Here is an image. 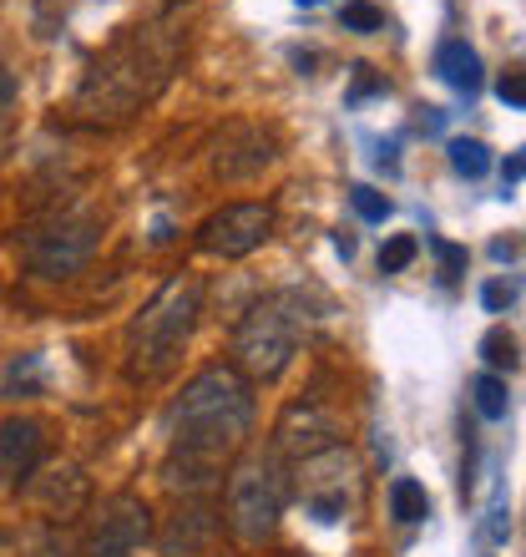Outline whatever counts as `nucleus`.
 Instances as JSON below:
<instances>
[{"label": "nucleus", "instance_id": "nucleus-1", "mask_svg": "<svg viewBox=\"0 0 526 557\" xmlns=\"http://www.w3.org/2000/svg\"><path fill=\"white\" fill-rule=\"evenodd\" d=\"M253 431V391L234 366L198 370L183 396L167 406V482L183 492H208Z\"/></svg>", "mask_w": 526, "mask_h": 557}, {"label": "nucleus", "instance_id": "nucleus-2", "mask_svg": "<svg viewBox=\"0 0 526 557\" xmlns=\"http://www.w3.org/2000/svg\"><path fill=\"white\" fill-rule=\"evenodd\" d=\"M188 30L173 15H158L147 26H132L127 36L107 46L102 57L87 66L76 87V117L82 122H127L137 107H147L167 82L173 66L183 61Z\"/></svg>", "mask_w": 526, "mask_h": 557}, {"label": "nucleus", "instance_id": "nucleus-3", "mask_svg": "<svg viewBox=\"0 0 526 557\" xmlns=\"http://www.w3.org/2000/svg\"><path fill=\"white\" fill-rule=\"evenodd\" d=\"M203 314V278L198 274H173L162 284L127 330V370L132 381H162L177 366V355L188 345L192 324Z\"/></svg>", "mask_w": 526, "mask_h": 557}, {"label": "nucleus", "instance_id": "nucleus-4", "mask_svg": "<svg viewBox=\"0 0 526 557\" xmlns=\"http://www.w3.org/2000/svg\"><path fill=\"white\" fill-rule=\"evenodd\" d=\"M309 309L299 294H268L238 320L234 330V370L243 381H278L299 355Z\"/></svg>", "mask_w": 526, "mask_h": 557}, {"label": "nucleus", "instance_id": "nucleus-5", "mask_svg": "<svg viewBox=\"0 0 526 557\" xmlns=\"http://www.w3.org/2000/svg\"><path fill=\"white\" fill-rule=\"evenodd\" d=\"M284 502H289V476H284V456L268 446V451H253L243 456L228 476V532H234L238 543H268L278 528V517H284Z\"/></svg>", "mask_w": 526, "mask_h": 557}, {"label": "nucleus", "instance_id": "nucleus-6", "mask_svg": "<svg viewBox=\"0 0 526 557\" xmlns=\"http://www.w3.org/2000/svg\"><path fill=\"white\" fill-rule=\"evenodd\" d=\"M102 234V219L91 208H61L46 223H36L26 238V264L41 278H72L91 259Z\"/></svg>", "mask_w": 526, "mask_h": 557}, {"label": "nucleus", "instance_id": "nucleus-7", "mask_svg": "<svg viewBox=\"0 0 526 557\" xmlns=\"http://www.w3.org/2000/svg\"><path fill=\"white\" fill-rule=\"evenodd\" d=\"M152 537V512H147L142 497H107L97 507V517L87 522V537H82V553L76 557H132L137 547Z\"/></svg>", "mask_w": 526, "mask_h": 557}, {"label": "nucleus", "instance_id": "nucleus-8", "mask_svg": "<svg viewBox=\"0 0 526 557\" xmlns=\"http://www.w3.org/2000/svg\"><path fill=\"white\" fill-rule=\"evenodd\" d=\"M274 203H228L218 213H208L198 228V244L218 259H243V253L263 249L274 238Z\"/></svg>", "mask_w": 526, "mask_h": 557}, {"label": "nucleus", "instance_id": "nucleus-9", "mask_svg": "<svg viewBox=\"0 0 526 557\" xmlns=\"http://www.w3.org/2000/svg\"><path fill=\"white\" fill-rule=\"evenodd\" d=\"M350 486H354V456L345 446H329V451L299 461V492H304V507L314 522H339L345 507L354 502Z\"/></svg>", "mask_w": 526, "mask_h": 557}, {"label": "nucleus", "instance_id": "nucleus-10", "mask_svg": "<svg viewBox=\"0 0 526 557\" xmlns=\"http://www.w3.org/2000/svg\"><path fill=\"white\" fill-rule=\"evenodd\" d=\"M329 446H339V421L329 411H324L320 400H299V406H289L284 411V421L274 425V451L278 456H320L329 451Z\"/></svg>", "mask_w": 526, "mask_h": 557}, {"label": "nucleus", "instance_id": "nucleus-11", "mask_svg": "<svg viewBox=\"0 0 526 557\" xmlns=\"http://www.w3.org/2000/svg\"><path fill=\"white\" fill-rule=\"evenodd\" d=\"M41 451H46V436H41V421L30 416H15V421L0 425V476H30L41 467Z\"/></svg>", "mask_w": 526, "mask_h": 557}, {"label": "nucleus", "instance_id": "nucleus-12", "mask_svg": "<svg viewBox=\"0 0 526 557\" xmlns=\"http://www.w3.org/2000/svg\"><path fill=\"white\" fill-rule=\"evenodd\" d=\"M436 76L451 91H461V97H476L481 91V57L461 36H451V41L436 46Z\"/></svg>", "mask_w": 526, "mask_h": 557}, {"label": "nucleus", "instance_id": "nucleus-13", "mask_svg": "<svg viewBox=\"0 0 526 557\" xmlns=\"http://www.w3.org/2000/svg\"><path fill=\"white\" fill-rule=\"evenodd\" d=\"M390 517L405 522V528H415V522L430 517V497H425V486L415 482V476H394L390 482Z\"/></svg>", "mask_w": 526, "mask_h": 557}, {"label": "nucleus", "instance_id": "nucleus-14", "mask_svg": "<svg viewBox=\"0 0 526 557\" xmlns=\"http://www.w3.org/2000/svg\"><path fill=\"white\" fill-rule=\"evenodd\" d=\"M471 400H476L481 421H501V416H506V406H512V391H506V381H501L497 370H486V375H476V381H471Z\"/></svg>", "mask_w": 526, "mask_h": 557}, {"label": "nucleus", "instance_id": "nucleus-15", "mask_svg": "<svg viewBox=\"0 0 526 557\" xmlns=\"http://www.w3.org/2000/svg\"><path fill=\"white\" fill-rule=\"evenodd\" d=\"M451 168L476 183V177L491 173V147L476 143V137H451Z\"/></svg>", "mask_w": 526, "mask_h": 557}, {"label": "nucleus", "instance_id": "nucleus-16", "mask_svg": "<svg viewBox=\"0 0 526 557\" xmlns=\"http://www.w3.org/2000/svg\"><path fill=\"white\" fill-rule=\"evenodd\" d=\"M36 391H41V355H21L5 370V396L21 400V396H36Z\"/></svg>", "mask_w": 526, "mask_h": 557}, {"label": "nucleus", "instance_id": "nucleus-17", "mask_svg": "<svg viewBox=\"0 0 526 557\" xmlns=\"http://www.w3.org/2000/svg\"><path fill=\"white\" fill-rule=\"evenodd\" d=\"M481 360L491 370H516V335L512 330H501V324L497 330H486L481 335Z\"/></svg>", "mask_w": 526, "mask_h": 557}, {"label": "nucleus", "instance_id": "nucleus-18", "mask_svg": "<svg viewBox=\"0 0 526 557\" xmlns=\"http://www.w3.org/2000/svg\"><path fill=\"white\" fill-rule=\"evenodd\" d=\"M203 512H177V528L162 537V553L167 557H177V553H188L192 543H203L208 537V522H198Z\"/></svg>", "mask_w": 526, "mask_h": 557}, {"label": "nucleus", "instance_id": "nucleus-19", "mask_svg": "<svg viewBox=\"0 0 526 557\" xmlns=\"http://www.w3.org/2000/svg\"><path fill=\"white\" fill-rule=\"evenodd\" d=\"M339 26L354 30V36H370V30H385V11L370 5V0H350V5L339 11Z\"/></svg>", "mask_w": 526, "mask_h": 557}, {"label": "nucleus", "instance_id": "nucleus-20", "mask_svg": "<svg viewBox=\"0 0 526 557\" xmlns=\"http://www.w3.org/2000/svg\"><path fill=\"white\" fill-rule=\"evenodd\" d=\"M415 253H421V238L415 234H394L390 244L380 249V274H400V269L415 264Z\"/></svg>", "mask_w": 526, "mask_h": 557}, {"label": "nucleus", "instance_id": "nucleus-21", "mask_svg": "<svg viewBox=\"0 0 526 557\" xmlns=\"http://www.w3.org/2000/svg\"><path fill=\"white\" fill-rule=\"evenodd\" d=\"M350 203H354V213H360L365 223H385V219H390V198H385V193H375L370 183H354Z\"/></svg>", "mask_w": 526, "mask_h": 557}, {"label": "nucleus", "instance_id": "nucleus-22", "mask_svg": "<svg viewBox=\"0 0 526 557\" xmlns=\"http://www.w3.org/2000/svg\"><path fill=\"white\" fill-rule=\"evenodd\" d=\"M512 299H516V284H501V278H491L481 289V305L491 309V314H501V309H512Z\"/></svg>", "mask_w": 526, "mask_h": 557}, {"label": "nucleus", "instance_id": "nucleus-23", "mask_svg": "<svg viewBox=\"0 0 526 557\" xmlns=\"http://www.w3.org/2000/svg\"><path fill=\"white\" fill-rule=\"evenodd\" d=\"M497 97L506 107H526V72H506V76H501V82H497Z\"/></svg>", "mask_w": 526, "mask_h": 557}, {"label": "nucleus", "instance_id": "nucleus-24", "mask_svg": "<svg viewBox=\"0 0 526 557\" xmlns=\"http://www.w3.org/2000/svg\"><path fill=\"white\" fill-rule=\"evenodd\" d=\"M430 249L440 253V269H446V278H455L461 269H466V249H455V244H446V238H430Z\"/></svg>", "mask_w": 526, "mask_h": 557}, {"label": "nucleus", "instance_id": "nucleus-25", "mask_svg": "<svg viewBox=\"0 0 526 557\" xmlns=\"http://www.w3.org/2000/svg\"><path fill=\"white\" fill-rule=\"evenodd\" d=\"M354 91H350V102H360V97H370V91H385V82L380 76H370V66H354Z\"/></svg>", "mask_w": 526, "mask_h": 557}, {"label": "nucleus", "instance_id": "nucleus-26", "mask_svg": "<svg viewBox=\"0 0 526 557\" xmlns=\"http://www.w3.org/2000/svg\"><path fill=\"white\" fill-rule=\"evenodd\" d=\"M506 537H512V512L497 507V512H491V543H506Z\"/></svg>", "mask_w": 526, "mask_h": 557}, {"label": "nucleus", "instance_id": "nucleus-27", "mask_svg": "<svg viewBox=\"0 0 526 557\" xmlns=\"http://www.w3.org/2000/svg\"><path fill=\"white\" fill-rule=\"evenodd\" d=\"M11 102H15V76L0 66V122H5V112H11Z\"/></svg>", "mask_w": 526, "mask_h": 557}, {"label": "nucleus", "instance_id": "nucleus-28", "mask_svg": "<svg viewBox=\"0 0 526 557\" xmlns=\"http://www.w3.org/2000/svg\"><path fill=\"white\" fill-rule=\"evenodd\" d=\"M516 177H526V152H516V158L506 162V183H516Z\"/></svg>", "mask_w": 526, "mask_h": 557}, {"label": "nucleus", "instance_id": "nucleus-29", "mask_svg": "<svg viewBox=\"0 0 526 557\" xmlns=\"http://www.w3.org/2000/svg\"><path fill=\"white\" fill-rule=\"evenodd\" d=\"M293 5H320V0H293Z\"/></svg>", "mask_w": 526, "mask_h": 557}]
</instances>
